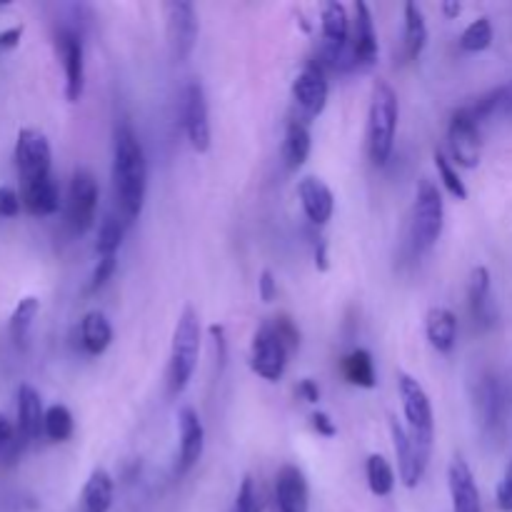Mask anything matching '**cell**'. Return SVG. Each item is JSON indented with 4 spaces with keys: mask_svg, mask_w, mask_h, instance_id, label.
<instances>
[{
    "mask_svg": "<svg viewBox=\"0 0 512 512\" xmlns=\"http://www.w3.org/2000/svg\"><path fill=\"white\" fill-rule=\"evenodd\" d=\"M98 198L100 188L93 173L83 168L75 170L68 190V208H65V218H68L73 233L83 235L93 228L95 213H98Z\"/></svg>",
    "mask_w": 512,
    "mask_h": 512,
    "instance_id": "cell-6",
    "label": "cell"
},
{
    "mask_svg": "<svg viewBox=\"0 0 512 512\" xmlns=\"http://www.w3.org/2000/svg\"><path fill=\"white\" fill-rule=\"evenodd\" d=\"M445 205L438 185L430 178H423L418 185L413 208V243L418 250H430L443 235Z\"/></svg>",
    "mask_w": 512,
    "mask_h": 512,
    "instance_id": "cell-5",
    "label": "cell"
},
{
    "mask_svg": "<svg viewBox=\"0 0 512 512\" xmlns=\"http://www.w3.org/2000/svg\"><path fill=\"white\" fill-rule=\"evenodd\" d=\"M15 165H18L20 183H28V180H38L50 175L53 150H50L48 138H45L40 130H20L18 143H15Z\"/></svg>",
    "mask_w": 512,
    "mask_h": 512,
    "instance_id": "cell-7",
    "label": "cell"
},
{
    "mask_svg": "<svg viewBox=\"0 0 512 512\" xmlns=\"http://www.w3.org/2000/svg\"><path fill=\"white\" fill-rule=\"evenodd\" d=\"M180 423V450H178V465L175 473L185 475L200 458H203L205 448V428L200 415L193 408H183L178 415Z\"/></svg>",
    "mask_w": 512,
    "mask_h": 512,
    "instance_id": "cell-15",
    "label": "cell"
},
{
    "mask_svg": "<svg viewBox=\"0 0 512 512\" xmlns=\"http://www.w3.org/2000/svg\"><path fill=\"white\" fill-rule=\"evenodd\" d=\"M288 355L290 353L285 350V345L280 343L278 335L273 333V328H270V325H263L253 338L250 368H253V373H258L260 378L275 383V380L283 378L285 365H288Z\"/></svg>",
    "mask_w": 512,
    "mask_h": 512,
    "instance_id": "cell-10",
    "label": "cell"
},
{
    "mask_svg": "<svg viewBox=\"0 0 512 512\" xmlns=\"http://www.w3.org/2000/svg\"><path fill=\"white\" fill-rule=\"evenodd\" d=\"M258 285H260V298H263V303H273L275 295H278V285H275V278L270 270H263Z\"/></svg>",
    "mask_w": 512,
    "mask_h": 512,
    "instance_id": "cell-43",
    "label": "cell"
},
{
    "mask_svg": "<svg viewBox=\"0 0 512 512\" xmlns=\"http://www.w3.org/2000/svg\"><path fill=\"white\" fill-rule=\"evenodd\" d=\"M400 400H403V413L408 420V435L423 460L430 463V453H433V438H435V420H433V405H430L428 393L423 385L408 373H400L398 378Z\"/></svg>",
    "mask_w": 512,
    "mask_h": 512,
    "instance_id": "cell-4",
    "label": "cell"
},
{
    "mask_svg": "<svg viewBox=\"0 0 512 512\" xmlns=\"http://www.w3.org/2000/svg\"><path fill=\"white\" fill-rule=\"evenodd\" d=\"M468 300H470V313H473L475 323L488 328L495 320L493 313V300H490V270L488 268H473L470 273L468 285Z\"/></svg>",
    "mask_w": 512,
    "mask_h": 512,
    "instance_id": "cell-23",
    "label": "cell"
},
{
    "mask_svg": "<svg viewBox=\"0 0 512 512\" xmlns=\"http://www.w3.org/2000/svg\"><path fill=\"white\" fill-rule=\"evenodd\" d=\"M315 268L318 270H328L330 268V260H328V243L325 240H318V245H315Z\"/></svg>",
    "mask_w": 512,
    "mask_h": 512,
    "instance_id": "cell-47",
    "label": "cell"
},
{
    "mask_svg": "<svg viewBox=\"0 0 512 512\" xmlns=\"http://www.w3.org/2000/svg\"><path fill=\"white\" fill-rule=\"evenodd\" d=\"M113 478L103 468L93 470L80 495V508L83 512H108L113 505Z\"/></svg>",
    "mask_w": 512,
    "mask_h": 512,
    "instance_id": "cell-25",
    "label": "cell"
},
{
    "mask_svg": "<svg viewBox=\"0 0 512 512\" xmlns=\"http://www.w3.org/2000/svg\"><path fill=\"white\" fill-rule=\"evenodd\" d=\"M340 373H343V378L348 380L350 385H355V388L370 390L378 385L373 355L363 348H358V350H353V353L345 355L343 363H340Z\"/></svg>",
    "mask_w": 512,
    "mask_h": 512,
    "instance_id": "cell-27",
    "label": "cell"
},
{
    "mask_svg": "<svg viewBox=\"0 0 512 512\" xmlns=\"http://www.w3.org/2000/svg\"><path fill=\"white\" fill-rule=\"evenodd\" d=\"M493 45V23L490 18H478L465 28V33L460 35V48L468 50V53H483Z\"/></svg>",
    "mask_w": 512,
    "mask_h": 512,
    "instance_id": "cell-33",
    "label": "cell"
},
{
    "mask_svg": "<svg viewBox=\"0 0 512 512\" xmlns=\"http://www.w3.org/2000/svg\"><path fill=\"white\" fill-rule=\"evenodd\" d=\"M480 410L485 415V423H495L500 415V390L493 380L483 383L480 388Z\"/></svg>",
    "mask_w": 512,
    "mask_h": 512,
    "instance_id": "cell-38",
    "label": "cell"
},
{
    "mask_svg": "<svg viewBox=\"0 0 512 512\" xmlns=\"http://www.w3.org/2000/svg\"><path fill=\"white\" fill-rule=\"evenodd\" d=\"M38 310H40V300L33 298V295L20 300L18 308L13 310V315H10V335H13L15 343H23V340L28 338V330L30 325H33Z\"/></svg>",
    "mask_w": 512,
    "mask_h": 512,
    "instance_id": "cell-34",
    "label": "cell"
},
{
    "mask_svg": "<svg viewBox=\"0 0 512 512\" xmlns=\"http://www.w3.org/2000/svg\"><path fill=\"white\" fill-rule=\"evenodd\" d=\"M13 438H15V428L10 425L8 418H3V415H0V450L8 448V445L13 443Z\"/></svg>",
    "mask_w": 512,
    "mask_h": 512,
    "instance_id": "cell-48",
    "label": "cell"
},
{
    "mask_svg": "<svg viewBox=\"0 0 512 512\" xmlns=\"http://www.w3.org/2000/svg\"><path fill=\"white\" fill-rule=\"evenodd\" d=\"M20 195L13 188H0V218H15L20 213Z\"/></svg>",
    "mask_w": 512,
    "mask_h": 512,
    "instance_id": "cell-40",
    "label": "cell"
},
{
    "mask_svg": "<svg viewBox=\"0 0 512 512\" xmlns=\"http://www.w3.org/2000/svg\"><path fill=\"white\" fill-rule=\"evenodd\" d=\"M390 438H393L395 455H398V470L400 480H403L405 488H415V485L423 480L425 470H428V460H423V455L418 453V448L410 440L408 430L398 423V420L390 415Z\"/></svg>",
    "mask_w": 512,
    "mask_h": 512,
    "instance_id": "cell-14",
    "label": "cell"
},
{
    "mask_svg": "<svg viewBox=\"0 0 512 512\" xmlns=\"http://www.w3.org/2000/svg\"><path fill=\"white\" fill-rule=\"evenodd\" d=\"M298 395L305 400V403L315 405L320 400V388L313 383V380H300V383H298Z\"/></svg>",
    "mask_w": 512,
    "mask_h": 512,
    "instance_id": "cell-45",
    "label": "cell"
},
{
    "mask_svg": "<svg viewBox=\"0 0 512 512\" xmlns=\"http://www.w3.org/2000/svg\"><path fill=\"white\" fill-rule=\"evenodd\" d=\"M115 268H118V258L115 255H108V258H100L98 265H95L93 275H90L88 283V293H95V290L103 288L110 278H113Z\"/></svg>",
    "mask_w": 512,
    "mask_h": 512,
    "instance_id": "cell-39",
    "label": "cell"
},
{
    "mask_svg": "<svg viewBox=\"0 0 512 512\" xmlns=\"http://www.w3.org/2000/svg\"><path fill=\"white\" fill-rule=\"evenodd\" d=\"M498 508L505 512H512V463L505 470L503 483L498 485Z\"/></svg>",
    "mask_w": 512,
    "mask_h": 512,
    "instance_id": "cell-41",
    "label": "cell"
},
{
    "mask_svg": "<svg viewBox=\"0 0 512 512\" xmlns=\"http://www.w3.org/2000/svg\"><path fill=\"white\" fill-rule=\"evenodd\" d=\"M355 65H373L378 60V33H375L373 13L365 3H355V28L350 38Z\"/></svg>",
    "mask_w": 512,
    "mask_h": 512,
    "instance_id": "cell-19",
    "label": "cell"
},
{
    "mask_svg": "<svg viewBox=\"0 0 512 512\" xmlns=\"http://www.w3.org/2000/svg\"><path fill=\"white\" fill-rule=\"evenodd\" d=\"M20 38H23V25H13V28L0 33V50H13L18 48Z\"/></svg>",
    "mask_w": 512,
    "mask_h": 512,
    "instance_id": "cell-44",
    "label": "cell"
},
{
    "mask_svg": "<svg viewBox=\"0 0 512 512\" xmlns=\"http://www.w3.org/2000/svg\"><path fill=\"white\" fill-rule=\"evenodd\" d=\"M365 475H368V485L370 493L378 495V498H385V495L393 493L395 488V470L383 455L373 453L365 463Z\"/></svg>",
    "mask_w": 512,
    "mask_h": 512,
    "instance_id": "cell-31",
    "label": "cell"
},
{
    "mask_svg": "<svg viewBox=\"0 0 512 512\" xmlns=\"http://www.w3.org/2000/svg\"><path fill=\"white\" fill-rule=\"evenodd\" d=\"M495 90H498V113H512V80Z\"/></svg>",
    "mask_w": 512,
    "mask_h": 512,
    "instance_id": "cell-46",
    "label": "cell"
},
{
    "mask_svg": "<svg viewBox=\"0 0 512 512\" xmlns=\"http://www.w3.org/2000/svg\"><path fill=\"white\" fill-rule=\"evenodd\" d=\"M480 120L475 118L470 105L465 108H458L453 115H450L448 125V140L450 150H453V158L458 160V165L463 168H475L480 163V150H483V143H480Z\"/></svg>",
    "mask_w": 512,
    "mask_h": 512,
    "instance_id": "cell-8",
    "label": "cell"
},
{
    "mask_svg": "<svg viewBox=\"0 0 512 512\" xmlns=\"http://www.w3.org/2000/svg\"><path fill=\"white\" fill-rule=\"evenodd\" d=\"M200 355V320L193 308H185L180 313L178 323L173 330V348H170L168 363V390L170 395H180L188 383L193 380L195 368H198Z\"/></svg>",
    "mask_w": 512,
    "mask_h": 512,
    "instance_id": "cell-3",
    "label": "cell"
},
{
    "mask_svg": "<svg viewBox=\"0 0 512 512\" xmlns=\"http://www.w3.org/2000/svg\"><path fill=\"white\" fill-rule=\"evenodd\" d=\"M323 35L328 40V48H345L350 43V18L348 10L338 0H330L323 5Z\"/></svg>",
    "mask_w": 512,
    "mask_h": 512,
    "instance_id": "cell-28",
    "label": "cell"
},
{
    "mask_svg": "<svg viewBox=\"0 0 512 512\" xmlns=\"http://www.w3.org/2000/svg\"><path fill=\"white\" fill-rule=\"evenodd\" d=\"M43 420L45 410L40 403L38 390L30 385H20L18 390V435L23 443L40 438L43 435Z\"/></svg>",
    "mask_w": 512,
    "mask_h": 512,
    "instance_id": "cell-21",
    "label": "cell"
},
{
    "mask_svg": "<svg viewBox=\"0 0 512 512\" xmlns=\"http://www.w3.org/2000/svg\"><path fill=\"white\" fill-rule=\"evenodd\" d=\"M275 505L278 512H308L310 490L303 470L295 465H283L275 478Z\"/></svg>",
    "mask_w": 512,
    "mask_h": 512,
    "instance_id": "cell-16",
    "label": "cell"
},
{
    "mask_svg": "<svg viewBox=\"0 0 512 512\" xmlns=\"http://www.w3.org/2000/svg\"><path fill=\"white\" fill-rule=\"evenodd\" d=\"M425 333L438 353H450L458 340V318L448 308H433L425 318Z\"/></svg>",
    "mask_w": 512,
    "mask_h": 512,
    "instance_id": "cell-24",
    "label": "cell"
},
{
    "mask_svg": "<svg viewBox=\"0 0 512 512\" xmlns=\"http://www.w3.org/2000/svg\"><path fill=\"white\" fill-rule=\"evenodd\" d=\"M448 488L453 500V512H483L480 490L475 475L463 458H455L448 468Z\"/></svg>",
    "mask_w": 512,
    "mask_h": 512,
    "instance_id": "cell-17",
    "label": "cell"
},
{
    "mask_svg": "<svg viewBox=\"0 0 512 512\" xmlns=\"http://www.w3.org/2000/svg\"><path fill=\"white\" fill-rule=\"evenodd\" d=\"M310 425H313L315 433L323 435V438H335V435H338V428H335V423L330 420V415H325V413L310 415Z\"/></svg>",
    "mask_w": 512,
    "mask_h": 512,
    "instance_id": "cell-42",
    "label": "cell"
},
{
    "mask_svg": "<svg viewBox=\"0 0 512 512\" xmlns=\"http://www.w3.org/2000/svg\"><path fill=\"white\" fill-rule=\"evenodd\" d=\"M113 190L118 218L125 225H133L140 218L148 190V163L140 138L128 123L115 128L113 145Z\"/></svg>",
    "mask_w": 512,
    "mask_h": 512,
    "instance_id": "cell-1",
    "label": "cell"
},
{
    "mask_svg": "<svg viewBox=\"0 0 512 512\" xmlns=\"http://www.w3.org/2000/svg\"><path fill=\"white\" fill-rule=\"evenodd\" d=\"M310 130L308 125L300 123V120H290L288 128H285V143H283V160L288 170H300L305 165L310 155Z\"/></svg>",
    "mask_w": 512,
    "mask_h": 512,
    "instance_id": "cell-26",
    "label": "cell"
},
{
    "mask_svg": "<svg viewBox=\"0 0 512 512\" xmlns=\"http://www.w3.org/2000/svg\"><path fill=\"white\" fill-rule=\"evenodd\" d=\"M268 325L273 328V333L278 335V340L285 345V350H288V353L298 350L300 330H298V325H295V320L290 318V315H285V313L275 315L273 323H268Z\"/></svg>",
    "mask_w": 512,
    "mask_h": 512,
    "instance_id": "cell-37",
    "label": "cell"
},
{
    "mask_svg": "<svg viewBox=\"0 0 512 512\" xmlns=\"http://www.w3.org/2000/svg\"><path fill=\"white\" fill-rule=\"evenodd\" d=\"M183 123L188 133L190 148L195 153H208L210 150V115H208V98L198 80L185 88L183 100Z\"/></svg>",
    "mask_w": 512,
    "mask_h": 512,
    "instance_id": "cell-11",
    "label": "cell"
},
{
    "mask_svg": "<svg viewBox=\"0 0 512 512\" xmlns=\"http://www.w3.org/2000/svg\"><path fill=\"white\" fill-rule=\"evenodd\" d=\"M298 198L310 223L325 225L330 218H333V210H335L333 190H330L320 178L308 175V178L300 180Z\"/></svg>",
    "mask_w": 512,
    "mask_h": 512,
    "instance_id": "cell-18",
    "label": "cell"
},
{
    "mask_svg": "<svg viewBox=\"0 0 512 512\" xmlns=\"http://www.w3.org/2000/svg\"><path fill=\"white\" fill-rule=\"evenodd\" d=\"M428 45V25L418 3L405 5V55L408 60H418Z\"/></svg>",
    "mask_w": 512,
    "mask_h": 512,
    "instance_id": "cell-29",
    "label": "cell"
},
{
    "mask_svg": "<svg viewBox=\"0 0 512 512\" xmlns=\"http://www.w3.org/2000/svg\"><path fill=\"white\" fill-rule=\"evenodd\" d=\"M398 115V93L385 80H375L368 110V153L375 165H385L393 155Z\"/></svg>",
    "mask_w": 512,
    "mask_h": 512,
    "instance_id": "cell-2",
    "label": "cell"
},
{
    "mask_svg": "<svg viewBox=\"0 0 512 512\" xmlns=\"http://www.w3.org/2000/svg\"><path fill=\"white\" fill-rule=\"evenodd\" d=\"M265 500L260 493V485L253 475H245L243 483L238 488V498H235L233 512H263Z\"/></svg>",
    "mask_w": 512,
    "mask_h": 512,
    "instance_id": "cell-35",
    "label": "cell"
},
{
    "mask_svg": "<svg viewBox=\"0 0 512 512\" xmlns=\"http://www.w3.org/2000/svg\"><path fill=\"white\" fill-rule=\"evenodd\" d=\"M328 80H325L323 65H305L293 80V98L308 115H320L328 105Z\"/></svg>",
    "mask_w": 512,
    "mask_h": 512,
    "instance_id": "cell-13",
    "label": "cell"
},
{
    "mask_svg": "<svg viewBox=\"0 0 512 512\" xmlns=\"http://www.w3.org/2000/svg\"><path fill=\"white\" fill-rule=\"evenodd\" d=\"M80 348L88 355H103L113 343V328H110L108 318L100 310H90L83 320H80Z\"/></svg>",
    "mask_w": 512,
    "mask_h": 512,
    "instance_id": "cell-22",
    "label": "cell"
},
{
    "mask_svg": "<svg viewBox=\"0 0 512 512\" xmlns=\"http://www.w3.org/2000/svg\"><path fill=\"white\" fill-rule=\"evenodd\" d=\"M60 58H63V73H65V98L70 103H78L83 98L85 88V53L83 40L75 35L73 30H60L58 35Z\"/></svg>",
    "mask_w": 512,
    "mask_h": 512,
    "instance_id": "cell-12",
    "label": "cell"
},
{
    "mask_svg": "<svg viewBox=\"0 0 512 512\" xmlns=\"http://www.w3.org/2000/svg\"><path fill=\"white\" fill-rule=\"evenodd\" d=\"M125 228H128V225H125L123 220L115 218V215H108V218L100 223L98 243H95V253H98L100 258H108V255L118 253V248L123 245Z\"/></svg>",
    "mask_w": 512,
    "mask_h": 512,
    "instance_id": "cell-32",
    "label": "cell"
},
{
    "mask_svg": "<svg viewBox=\"0 0 512 512\" xmlns=\"http://www.w3.org/2000/svg\"><path fill=\"white\" fill-rule=\"evenodd\" d=\"M75 430V420L73 413H70L65 405H50L45 410V420H43V435L50 440V443H68L73 438Z\"/></svg>",
    "mask_w": 512,
    "mask_h": 512,
    "instance_id": "cell-30",
    "label": "cell"
},
{
    "mask_svg": "<svg viewBox=\"0 0 512 512\" xmlns=\"http://www.w3.org/2000/svg\"><path fill=\"white\" fill-rule=\"evenodd\" d=\"M443 13L448 15V18H458V15L463 13V5L455 3V0H445V3H443Z\"/></svg>",
    "mask_w": 512,
    "mask_h": 512,
    "instance_id": "cell-49",
    "label": "cell"
},
{
    "mask_svg": "<svg viewBox=\"0 0 512 512\" xmlns=\"http://www.w3.org/2000/svg\"><path fill=\"white\" fill-rule=\"evenodd\" d=\"M20 200H23V208L28 210L30 215H38V218L58 213L60 190L58 185H55L53 175L20 183Z\"/></svg>",
    "mask_w": 512,
    "mask_h": 512,
    "instance_id": "cell-20",
    "label": "cell"
},
{
    "mask_svg": "<svg viewBox=\"0 0 512 512\" xmlns=\"http://www.w3.org/2000/svg\"><path fill=\"white\" fill-rule=\"evenodd\" d=\"M435 168H438V175L440 180H443V185L448 188L450 195H455L458 200H465L468 198V188H465V183L460 180L458 170L453 168V163H450L448 158H445L440 150H435Z\"/></svg>",
    "mask_w": 512,
    "mask_h": 512,
    "instance_id": "cell-36",
    "label": "cell"
},
{
    "mask_svg": "<svg viewBox=\"0 0 512 512\" xmlns=\"http://www.w3.org/2000/svg\"><path fill=\"white\" fill-rule=\"evenodd\" d=\"M165 20H168V45L170 55L178 63L193 55L195 40H198V13L193 3H168L165 5Z\"/></svg>",
    "mask_w": 512,
    "mask_h": 512,
    "instance_id": "cell-9",
    "label": "cell"
}]
</instances>
